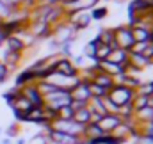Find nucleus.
<instances>
[{
	"label": "nucleus",
	"mask_w": 153,
	"mask_h": 144,
	"mask_svg": "<svg viewBox=\"0 0 153 144\" xmlns=\"http://www.w3.org/2000/svg\"><path fill=\"white\" fill-rule=\"evenodd\" d=\"M7 80V66L4 62H0V82Z\"/></svg>",
	"instance_id": "15"
},
{
	"label": "nucleus",
	"mask_w": 153,
	"mask_h": 144,
	"mask_svg": "<svg viewBox=\"0 0 153 144\" xmlns=\"http://www.w3.org/2000/svg\"><path fill=\"white\" fill-rule=\"evenodd\" d=\"M61 52L64 55H71V45H70V41H66V43L61 45Z\"/></svg>",
	"instance_id": "14"
},
{
	"label": "nucleus",
	"mask_w": 153,
	"mask_h": 144,
	"mask_svg": "<svg viewBox=\"0 0 153 144\" xmlns=\"http://www.w3.org/2000/svg\"><path fill=\"white\" fill-rule=\"evenodd\" d=\"M146 105H148V98H146V96H143V94H135V96H134V100H132L134 112L139 110V108H143V107H146Z\"/></svg>",
	"instance_id": "11"
},
{
	"label": "nucleus",
	"mask_w": 153,
	"mask_h": 144,
	"mask_svg": "<svg viewBox=\"0 0 153 144\" xmlns=\"http://www.w3.org/2000/svg\"><path fill=\"white\" fill-rule=\"evenodd\" d=\"M0 132H2V128H0Z\"/></svg>",
	"instance_id": "20"
},
{
	"label": "nucleus",
	"mask_w": 153,
	"mask_h": 144,
	"mask_svg": "<svg viewBox=\"0 0 153 144\" xmlns=\"http://www.w3.org/2000/svg\"><path fill=\"white\" fill-rule=\"evenodd\" d=\"M16 144H25V141H23V139H18V141H16Z\"/></svg>",
	"instance_id": "19"
},
{
	"label": "nucleus",
	"mask_w": 153,
	"mask_h": 144,
	"mask_svg": "<svg viewBox=\"0 0 153 144\" xmlns=\"http://www.w3.org/2000/svg\"><path fill=\"white\" fill-rule=\"evenodd\" d=\"M148 107L153 108V96H150V98H148Z\"/></svg>",
	"instance_id": "18"
},
{
	"label": "nucleus",
	"mask_w": 153,
	"mask_h": 144,
	"mask_svg": "<svg viewBox=\"0 0 153 144\" xmlns=\"http://www.w3.org/2000/svg\"><path fill=\"white\" fill-rule=\"evenodd\" d=\"M107 14V9H98V11H94L93 14H91V18H94V20H100V18H103Z\"/></svg>",
	"instance_id": "16"
},
{
	"label": "nucleus",
	"mask_w": 153,
	"mask_h": 144,
	"mask_svg": "<svg viewBox=\"0 0 153 144\" xmlns=\"http://www.w3.org/2000/svg\"><path fill=\"white\" fill-rule=\"evenodd\" d=\"M55 71L61 73V75H64V76H73L75 75V66L68 61V59H61V61H57L55 62Z\"/></svg>",
	"instance_id": "6"
},
{
	"label": "nucleus",
	"mask_w": 153,
	"mask_h": 144,
	"mask_svg": "<svg viewBox=\"0 0 153 144\" xmlns=\"http://www.w3.org/2000/svg\"><path fill=\"white\" fill-rule=\"evenodd\" d=\"M57 117L59 119H73V110L70 108V105H66L57 110Z\"/></svg>",
	"instance_id": "12"
},
{
	"label": "nucleus",
	"mask_w": 153,
	"mask_h": 144,
	"mask_svg": "<svg viewBox=\"0 0 153 144\" xmlns=\"http://www.w3.org/2000/svg\"><path fill=\"white\" fill-rule=\"evenodd\" d=\"M128 52L126 50H123V48H117V50H112L111 52V55L107 57V61L109 62H114L117 66H128Z\"/></svg>",
	"instance_id": "5"
},
{
	"label": "nucleus",
	"mask_w": 153,
	"mask_h": 144,
	"mask_svg": "<svg viewBox=\"0 0 153 144\" xmlns=\"http://www.w3.org/2000/svg\"><path fill=\"white\" fill-rule=\"evenodd\" d=\"M22 96H23V98H27L34 107H43V105H45L43 96L39 94V91L36 89V85H34V87H32V85L23 87V89H22Z\"/></svg>",
	"instance_id": "4"
},
{
	"label": "nucleus",
	"mask_w": 153,
	"mask_h": 144,
	"mask_svg": "<svg viewBox=\"0 0 153 144\" xmlns=\"http://www.w3.org/2000/svg\"><path fill=\"white\" fill-rule=\"evenodd\" d=\"M137 94H143V96H146V98L153 96V82L141 85V87H139V91H137Z\"/></svg>",
	"instance_id": "13"
},
{
	"label": "nucleus",
	"mask_w": 153,
	"mask_h": 144,
	"mask_svg": "<svg viewBox=\"0 0 153 144\" xmlns=\"http://www.w3.org/2000/svg\"><path fill=\"white\" fill-rule=\"evenodd\" d=\"M137 144H153V139L152 137H148V135H143L141 139H139V143Z\"/></svg>",
	"instance_id": "17"
},
{
	"label": "nucleus",
	"mask_w": 153,
	"mask_h": 144,
	"mask_svg": "<svg viewBox=\"0 0 153 144\" xmlns=\"http://www.w3.org/2000/svg\"><path fill=\"white\" fill-rule=\"evenodd\" d=\"M89 116H91V108L89 107H84L80 108V110H76V112H73V121H76V123H80V125H89Z\"/></svg>",
	"instance_id": "7"
},
{
	"label": "nucleus",
	"mask_w": 153,
	"mask_h": 144,
	"mask_svg": "<svg viewBox=\"0 0 153 144\" xmlns=\"http://www.w3.org/2000/svg\"><path fill=\"white\" fill-rule=\"evenodd\" d=\"M134 96H135V93H134L130 87L121 85V84H119V85H114V87L107 93V100H109L111 103H114L116 107H123V105L132 103Z\"/></svg>",
	"instance_id": "1"
},
{
	"label": "nucleus",
	"mask_w": 153,
	"mask_h": 144,
	"mask_svg": "<svg viewBox=\"0 0 153 144\" xmlns=\"http://www.w3.org/2000/svg\"><path fill=\"white\" fill-rule=\"evenodd\" d=\"M96 2L98 0H68L66 4L68 5H73V9H76V11H84L87 7H93Z\"/></svg>",
	"instance_id": "10"
},
{
	"label": "nucleus",
	"mask_w": 153,
	"mask_h": 144,
	"mask_svg": "<svg viewBox=\"0 0 153 144\" xmlns=\"http://www.w3.org/2000/svg\"><path fill=\"white\" fill-rule=\"evenodd\" d=\"M114 39H116V43H117V46L123 48V50H126V52H130L132 46H134V43H135L134 36H132V29H128V27L117 29L114 32Z\"/></svg>",
	"instance_id": "2"
},
{
	"label": "nucleus",
	"mask_w": 153,
	"mask_h": 144,
	"mask_svg": "<svg viewBox=\"0 0 153 144\" xmlns=\"http://www.w3.org/2000/svg\"><path fill=\"white\" fill-rule=\"evenodd\" d=\"M121 125V116L119 114H105L102 117V121L98 123V126L105 132V134H111L114 128H117Z\"/></svg>",
	"instance_id": "3"
},
{
	"label": "nucleus",
	"mask_w": 153,
	"mask_h": 144,
	"mask_svg": "<svg viewBox=\"0 0 153 144\" xmlns=\"http://www.w3.org/2000/svg\"><path fill=\"white\" fill-rule=\"evenodd\" d=\"M5 39H7V52H16V53L22 52V48H23L22 39H18L14 36H7Z\"/></svg>",
	"instance_id": "9"
},
{
	"label": "nucleus",
	"mask_w": 153,
	"mask_h": 144,
	"mask_svg": "<svg viewBox=\"0 0 153 144\" xmlns=\"http://www.w3.org/2000/svg\"><path fill=\"white\" fill-rule=\"evenodd\" d=\"M135 117L141 119V121H144V123H152L153 121V108L146 105V107L135 110Z\"/></svg>",
	"instance_id": "8"
}]
</instances>
